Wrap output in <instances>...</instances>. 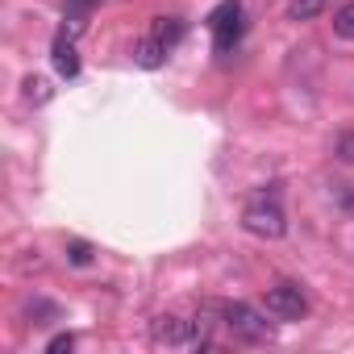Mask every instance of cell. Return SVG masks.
<instances>
[{"instance_id": "5", "label": "cell", "mask_w": 354, "mask_h": 354, "mask_svg": "<svg viewBox=\"0 0 354 354\" xmlns=\"http://www.w3.org/2000/svg\"><path fill=\"white\" fill-rule=\"evenodd\" d=\"M55 71L67 75V80L80 75V55H75V34H71V30H63V34L55 38Z\"/></svg>"}, {"instance_id": "3", "label": "cell", "mask_w": 354, "mask_h": 354, "mask_svg": "<svg viewBox=\"0 0 354 354\" xmlns=\"http://www.w3.org/2000/svg\"><path fill=\"white\" fill-rule=\"evenodd\" d=\"M267 313L275 317V321H300L304 313H308V296H304V288L300 283H271L267 288Z\"/></svg>"}, {"instance_id": "2", "label": "cell", "mask_w": 354, "mask_h": 354, "mask_svg": "<svg viewBox=\"0 0 354 354\" xmlns=\"http://www.w3.org/2000/svg\"><path fill=\"white\" fill-rule=\"evenodd\" d=\"M217 317L225 321V329H234V333H238V337H246V342H263V337H271V321H267L259 308L242 304V300L217 304Z\"/></svg>"}, {"instance_id": "1", "label": "cell", "mask_w": 354, "mask_h": 354, "mask_svg": "<svg viewBox=\"0 0 354 354\" xmlns=\"http://www.w3.org/2000/svg\"><path fill=\"white\" fill-rule=\"evenodd\" d=\"M242 225H246V234L267 238V242H275V238H283V234H288V217H283V209H279L275 201H267V196H259V201H250V205H246Z\"/></svg>"}, {"instance_id": "11", "label": "cell", "mask_w": 354, "mask_h": 354, "mask_svg": "<svg viewBox=\"0 0 354 354\" xmlns=\"http://www.w3.org/2000/svg\"><path fill=\"white\" fill-rule=\"evenodd\" d=\"M67 259H71L75 267H88V263H92V246H88V242H67Z\"/></svg>"}, {"instance_id": "9", "label": "cell", "mask_w": 354, "mask_h": 354, "mask_svg": "<svg viewBox=\"0 0 354 354\" xmlns=\"http://www.w3.org/2000/svg\"><path fill=\"white\" fill-rule=\"evenodd\" d=\"M333 34H337V38H346V42H354V0L333 13Z\"/></svg>"}, {"instance_id": "10", "label": "cell", "mask_w": 354, "mask_h": 354, "mask_svg": "<svg viewBox=\"0 0 354 354\" xmlns=\"http://www.w3.org/2000/svg\"><path fill=\"white\" fill-rule=\"evenodd\" d=\"M26 100L46 104V100H50V84H46V80H38V75H30V80H26Z\"/></svg>"}, {"instance_id": "8", "label": "cell", "mask_w": 354, "mask_h": 354, "mask_svg": "<svg viewBox=\"0 0 354 354\" xmlns=\"http://www.w3.org/2000/svg\"><path fill=\"white\" fill-rule=\"evenodd\" d=\"M325 5H329V0H292V5H288V17H292V21H313V17L325 13Z\"/></svg>"}, {"instance_id": "12", "label": "cell", "mask_w": 354, "mask_h": 354, "mask_svg": "<svg viewBox=\"0 0 354 354\" xmlns=\"http://www.w3.org/2000/svg\"><path fill=\"white\" fill-rule=\"evenodd\" d=\"M337 158H346V162H354V129L337 138Z\"/></svg>"}, {"instance_id": "6", "label": "cell", "mask_w": 354, "mask_h": 354, "mask_svg": "<svg viewBox=\"0 0 354 354\" xmlns=\"http://www.w3.org/2000/svg\"><path fill=\"white\" fill-rule=\"evenodd\" d=\"M167 50H171V46H167V42H158V38L150 34V38H142V42L133 46V63H138V67H146V71H154V67H162V63H167Z\"/></svg>"}, {"instance_id": "13", "label": "cell", "mask_w": 354, "mask_h": 354, "mask_svg": "<svg viewBox=\"0 0 354 354\" xmlns=\"http://www.w3.org/2000/svg\"><path fill=\"white\" fill-rule=\"evenodd\" d=\"M71 346H75V337H71V333H59V337H50L46 350H50V354H63V350H71Z\"/></svg>"}, {"instance_id": "4", "label": "cell", "mask_w": 354, "mask_h": 354, "mask_svg": "<svg viewBox=\"0 0 354 354\" xmlns=\"http://www.w3.org/2000/svg\"><path fill=\"white\" fill-rule=\"evenodd\" d=\"M209 30H213V46L221 55L234 50V42L242 38V0H225V5L209 17Z\"/></svg>"}, {"instance_id": "15", "label": "cell", "mask_w": 354, "mask_h": 354, "mask_svg": "<svg viewBox=\"0 0 354 354\" xmlns=\"http://www.w3.org/2000/svg\"><path fill=\"white\" fill-rule=\"evenodd\" d=\"M71 5H75V9H88V5H92V0H71Z\"/></svg>"}, {"instance_id": "7", "label": "cell", "mask_w": 354, "mask_h": 354, "mask_svg": "<svg viewBox=\"0 0 354 354\" xmlns=\"http://www.w3.org/2000/svg\"><path fill=\"white\" fill-rule=\"evenodd\" d=\"M150 34H154L158 42L175 46V42L184 38V17H154V21H150Z\"/></svg>"}, {"instance_id": "14", "label": "cell", "mask_w": 354, "mask_h": 354, "mask_svg": "<svg viewBox=\"0 0 354 354\" xmlns=\"http://www.w3.org/2000/svg\"><path fill=\"white\" fill-rule=\"evenodd\" d=\"M346 209H354V188H346Z\"/></svg>"}]
</instances>
